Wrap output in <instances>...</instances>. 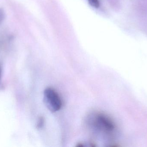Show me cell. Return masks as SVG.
Segmentation results:
<instances>
[{
    "label": "cell",
    "mask_w": 147,
    "mask_h": 147,
    "mask_svg": "<svg viewBox=\"0 0 147 147\" xmlns=\"http://www.w3.org/2000/svg\"><path fill=\"white\" fill-rule=\"evenodd\" d=\"M44 101L47 108L51 112H57L62 108V102L59 95L52 88H47L45 90Z\"/></svg>",
    "instance_id": "6da1fadb"
},
{
    "label": "cell",
    "mask_w": 147,
    "mask_h": 147,
    "mask_svg": "<svg viewBox=\"0 0 147 147\" xmlns=\"http://www.w3.org/2000/svg\"><path fill=\"white\" fill-rule=\"evenodd\" d=\"M92 124L97 129L105 133H110L115 129V126L111 120L103 114H96Z\"/></svg>",
    "instance_id": "7a4b0ae2"
},
{
    "label": "cell",
    "mask_w": 147,
    "mask_h": 147,
    "mask_svg": "<svg viewBox=\"0 0 147 147\" xmlns=\"http://www.w3.org/2000/svg\"><path fill=\"white\" fill-rule=\"evenodd\" d=\"M90 4L94 7L98 8L99 7V3L98 0H88Z\"/></svg>",
    "instance_id": "3957f363"
},
{
    "label": "cell",
    "mask_w": 147,
    "mask_h": 147,
    "mask_svg": "<svg viewBox=\"0 0 147 147\" xmlns=\"http://www.w3.org/2000/svg\"><path fill=\"white\" fill-rule=\"evenodd\" d=\"M5 18V14L3 9L0 8V25L4 21Z\"/></svg>",
    "instance_id": "277c9868"
},
{
    "label": "cell",
    "mask_w": 147,
    "mask_h": 147,
    "mask_svg": "<svg viewBox=\"0 0 147 147\" xmlns=\"http://www.w3.org/2000/svg\"><path fill=\"white\" fill-rule=\"evenodd\" d=\"M44 123V120L43 119V117H40V118L39 119L37 127H38V128H40L42 127H43Z\"/></svg>",
    "instance_id": "5b68a950"
},
{
    "label": "cell",
    "mask_w": 147,
    "mask_h": 147,
    "mask_svg": "<svg viewBox=\"0 0 147 147\" xmlns=\"http://www.w3.org/2000/svg\"><path fill=\"white\" fill-rule=\"evenodd\" d=\"M1 69H0V77H1Z\"/></svg>",
    "instance_id": "8992f818"
}]
</instances>
